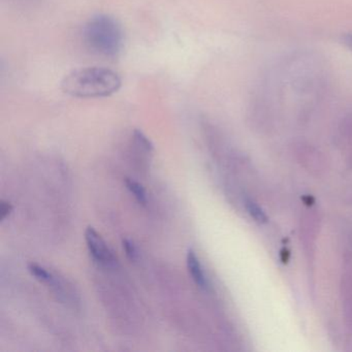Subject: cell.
I'll list each match as a JSON object with an SVG mask.
<instances>
[{
	"instance_id": "obj_3",
	"label": "cell",
	"mask_w": 352,
	"mask_h": 352,
	"mask_svg": "<svg viewBox=\"0 0 352 352\" xmlns=\"http://www.w3.org/2000/svg\"><path fill=\"white\" fill-rule=\"evenodd\" d=\"M88 49L104 57H116L124 46V32L118 20L106 14L94 16L83 28Z\"/></svg>"
},
{
	"instance_id": "obj_4",
	"label": "cell",
	"mask_w": 352,
	"mask_h": 352,
	"mask_svg": "<svg viewBox=\"0 0 352 352\" xmlns=\"http://www.w3.org/2000/svg\"><path fill=\"white\" fill-rule=\"evenodd\" d=\"M85 241L90 255L96 263L102 265H114V255L111 252L102 236L92 226H88L85 230Z\"/></svg>"
},
{
	"instance_id": "obj_1",
	"label": "cell",
	"mask_w": 352,
	"mask_h": 352,
	"mask_svg": "<svg viewBox=\"0 0 352 352\" xmlns=\"http://www.w3.org/2000/svg\"><path fill=\"white\" fill-rule=\"evenodd\" d=\"M329 69L324 59L309 50L278 58L259 80L253 94V110L269 115L294 104L302 113L312 111L327 96Z\"/></svg>"
},
{
	"instance_id": "obj_8",
	"label": "cell",
	"mask_w": 352,
	"mask_h": 352,
	"mask_svg": "<svg viewBox=\"0 0 352 352\" xmlns=\"http://www.w3.org/2000/svg\"><path fill=\"white\" fill-rule=\"evenodd\" d=\"M245 207H246L247 212H248L250 217L252 218L255 222L259 224L267 223V220H269L267 214H265L263 208H261L254 199H250V197H246V199H245Z\"/></svg>"
},
{
	"instance_id": "obj_6",
	"label": "cell",
	"mask_w": 352,
	"mask_h": 352,
	"mask_svg": "<svg viewBox=\"0 0 352 352\" xmlns=\"http://www.w3.org/2000/svg\"><path fill=\"white\" fill-rule=\"evenodd\" d=\"M28 271L30 273L36 278L38 281L42 282V283L47 284V285L51 286L53 289H56L57 286L59 285L58 282H57L56 278L48 271V270L45 269L42 265H38V263H32L28 265Z\"/></svg>"
},
{
	"instance_id": "obj_5",
	"label": "cell",
	"mask_w": 352,
	"mask_h": 352,
	"mask_svg": "<svg viewBox=\"0 0 352 352\" xmlns=\"http://www.w3.org/2000/svg\"><path fill=\"white\" fill-rule=\"evenodd\" d=\"M186 263L189 275L192 278L193 282L201 289H206L208 287L207 278H206L201 261L193 249H189L187 252Z\"/></svg>"
},
{
	"instance_id": "obj_12",
	"label": "cell",
	"mask_w": 352,
	"mask_h": 352,
	"mask_svg": "<svg viewBox=\"0 0 352 352\" xmlns=\"http://www.w3.org/2000/svg\"><path fill=\"white\" fill-rule=\"evenodd\" d=\"M341 42L343 46L352 54V34L342 36Z\"/></svg>"
},
{
	"instance_id": "obj_9",
	"label": "cell",
	"mask_w": 352,
	"mask_h": 352,
	"mask_svg": "<svg viewBox=\"0 0 352 352\" xmlns=\"http://www.w3.org/2000/svg\"><path fill=\"white\" fill-rule=\"evenodd\" d=\"M133 142L135 147L139 148L141 151L150 154L154 151V145L151 140L140 129H135L133 133Z\"/></svg>"
},
{
	"instance_id": "obj_11",
	"label": "cell",
	"mask_w": 352,
	"mask_h": 352,
	"mask_svg": "<svg viewBox=\"0 0 352 352\" xmlns=\"http://www.w3.org/2000/svg\"><path fill=\"white\" fill-rule=\"evenodd\" d=\"M13 205L10 201H3V199L0 201V221H6L13 213Z\"/></svg>"
},
{
	"instance_id": "obj_7",
	"label": "cell",
	"mask_w": 352,
	"mask_h": 352,
	"mask_svg": "<svg viewBox=\"0 0 352 352\" xmlns=\"http://www.w3.org/2000/svg\"><path fill=\"white\" fill-rule=\"evenodd\" d=\"M124 183L125 186L129 189V192L133 195V197L137 199L138 203L143 207H146L148 204V199L145 187L141 183L131 178H125Z\"/></svg>"
},
{
	"instance_id": "obj_10",
	"label": "cell",
	"mask_w": 352,
	"mask_h": 352,
	"mask_svg": "<svg viewBox=\"0 0 352 352\" xmlns=\"http://www.w3.org/2000/svg\"><path fill=\"white\" fill-rule=\"evenodd\" d=\"M122 247L127 258L131 263H137L139 261V251H138L137 246H135L133 241L129 240V239H123Z\"/></svg>"
},
{
	"instance_id": "obj_2",
	"label": "cell",
	"mask_w": 352,
	"mask_h": 352,
	"mask_svg": "<svg viewBox=\"0 0 352 352\" xmlns=\"http://www.w3.org/2000/svg\"><path fill=\"white\" fill-rule=\"evenodd\" d=\"M122 80L116 72L102 67H84L67 74L61 81V90L77 98H100L120 90Z\"/></svg>"
}]
</instances>
